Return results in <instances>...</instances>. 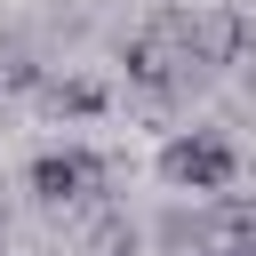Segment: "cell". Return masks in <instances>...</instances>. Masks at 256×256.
I'll return each mask as SVG.
<instances>
[{"instance_id": "obj_1", "label": "cell", "mask_w": 256, "mask_h": 256, "mask_svg": "<svg viewBox=\"0 0 256 256\" xmlns=\"http://www.w3.org/2000/svg\"><path fill=\"white\" fill-rule=\"evenodd\" d=\"M152 168H160V184H168L176 200H216V192L240 184V144H232L224 128H176V136L152 152Z\"/></svg>"}, {"instance_id": "obj_2", "label": "cell", "mask_w": 256, "mask_h": 256, "mask_svg": "<svg viewBox=\"0 0 256 256\" xmlns=\"http://www.w3.org/2000/svg\"><path fill=\"white\" fill-rule=\"evenodd\" d=\"M24 192L40 208H104L112 200V160L96 144H48V152H32Z\"/></svg>"}, {"instance_id": "obj_3", "label": "cell", "mask_w": 256, "mask_h": 256, "mask_svg": "<svg viewBox=\"0 0 256 256\" xmlns=\"http://www.w3.org/2000/svg\"><path fill=\"white\" fill-rule=\"evenodd\" d=\"M32 104H40L48 120H104V112H112V88L88 80V72H40Z\"/></svg>"}, {"instance_id": "obj_4", "label": "cell", "mask_w": 256, "mask_h": 256, "mask_svg": "<svg viewBox=\"0 0 256 256\" xmlns=\"http://www.w3.org/2000/svg\"><path fill=\"white\" fill-rule=\"evenodd\" d=\"M152 248H160V256H208V248H216L208 200H168V208L152 216Z\"/></svg>"}, {"instance_id": "obj_5", "label": "cell", "mask_w": 256, "mask_h": 256, "mask_svg": "<svg viewBox=\"0 0 256 256\" xmlns=\"http://www.w3.org/2000/svg\"><path fill=\"white\" fill-rule=\"evenodd\" d=\"M208 216H216V248H256V192H216Z\"/></svg>"}, {"instance_id": "obj_6", "label": "cell", "mask_w": 256, "mask_h": 256, "mask_svg": "<svg viewBox=\"0 0 256 256\" xmlns=\"http://www.w3.org/2000/svg\"><path fill=\"white\" fill-rule=\"evenodd\" d=\"M240 80H248V96H256V48H248V56H240Z\"/></svg>"}, {"instance_id": "obj_7", "label": "cell", "mask_w": 256, "mask_h": 256, "mask_svg": "<svg viewBox=\"0 0 256 256\" xmlns=\"http://www.w3.org/2000/svg\"><path fill=\"white\" fill-rule=\"evenodd\" d=\"M208 256H256V248H208Z\"/></svg>"}, {"instance_id": "obj_8", "label": "cell", "mask_w": 256, "mask_h": 256, "mask_svg": "<svg viewBox=\"0 0 256 256\" xmlns=\"http://www.w3.org/2000/svg\"><path fill=\"white\" fill-rule=\"evenodd\" d=\"M0 248H8V208H0Z\"/></svg>"}, {"instance_id": "obj_9", "label": "cell", "mask_w": 256, "mask_h": 256, "mask_svg": "<svg viewBox=\"0 0 256 256\" xmlns=\"http://www.w3.org/2000/svg\"><path fill=\"white\" fill-rule=\"evenodd\" d=\"M104 256H136V248H104Z\"/></svg>"}]
</instances>
